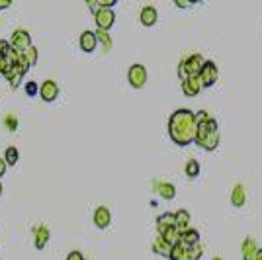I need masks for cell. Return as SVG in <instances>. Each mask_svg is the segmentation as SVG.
<instances>
[{"instance_id": "cell-23", "label": "cell", "mask_w": 262, "mask_h": 260, "mask_svg": "<svg viewBox=\"0 0 262 260\" xmlns=\"http://www.w3.org/2000/svg\"><path fill=\"white\" fill-rule=\"evenodd\" d=\"M22 76H24V74H20V73L16 71V67H12V69H10V71L4 74V78L10 82V86H12V88H18V86H20Z\"/></svg>"}, {"instance_id": "cell-33", "label": "cell", "mask_w": 262, "mask_h": 260, "mask_svg": "<svg viewBox=\"0 0 262 260\" xmlns=\"http://www.w3.org/2000/svg\"><path fill=\"white\" fill-rule=\"evenodd\" d=\"M178 76H180V80H182V82L190 78V73H188V69H186V63H184V61L178 65Z\"/></svg>"}, {"instance_id": "cell-22", "label": "cell", "mask_w": 262, "mask_h": 260, "mask_svg": "<svg viewBox=\"0 0 262 260\" xmlns=\"http://www.w3.org/2000/svg\"><path fill=\"white\" fill-rule=\"evenodd\" d=\"M161 237H163V239H165L168 244H172V246H174V244H178V242H180V237H182V233H180L176 227H170V229H167V231H165Z\"/></svg>"}, {"instance_id": "cell-30", "label": "cell", "mask_w": 262, "mask_h": 260, "mask_svg": "<svg viewBox=\"0 0 262 260\" xmlns=\"http://www.w3.org/2000/svg\"><path fill=\"white\" fill-rule=\"evenodd\" d=\"M24 55H26V59L30 61V65H36V63H37V47H34V45H32V47H30Z\"/></svg>"}, {"instance_id": "cell-20", "label": "cell", "mask_w": 262, "mask_h": 260, "mask_svg": "<svg viewBox=\"0 0 262 260\" xmlns=\"http://www.w3.org/2000/svg\"><path fill=\"white\" fill-rule=\"evenodd\" d=\"M174 217H176V229L180 231V233H184L186 229H190L188 225H190V213L186 211V209H178L176 213H174Z\"/></svg>"}, {"instance_id": "cell-41", "label": "cell", "mask_w": 262, "mask_h": 260, "mask_svg": "<svg viewBox=\"0 0 262 260\" xmlns=\"http://www.w3.org/2000/svg\"><path fill=\"white\" fill-rule=\"evenodd\" d=\"M254 260H262V248H258V254H256V258Z\"/></svg>"}, {"instance_id": "cell-37", "label": "cell", "mask_w": 262, "mask_h": 260, "mask_svg": "<svg viewBox=\"0 0 262 260\" xmlns=\"http://www.w3.org/2000/svg\"><path fill=\"white\" fill-rule=\"evenodd\" d=\"M6 167H8V165H6V161H4L2 157H0V178H2V176L6 174Z\"/></svg>"}, {"instance_id": "cell-43", "label": "cell", "mask_w": 262, "mask_h": 260, "mask_svg": "<svg viewBox=\"0 0 262 260\" xmlns=\"http://www.w3.org/2000/svg\"><path fill=\"white\" fill-rule=\"evenodd\" d=\"M213 260H223V258H219V256H215V258H213Z\"/></svg>"}, {"instance_id": "cell-9", "label": "cell", "mask_w": 262, "mask_h": 260, "mask_svg": "<svg viewBox=\"0 0 262 260\" xmlns=\"http://www.w3.org/2000/svg\"><path fill=\"white\" fill-rule=\"evenodd\" d=\"M94 225L98 227V229H106L108 225H110V221H112V213H110V209L108 207H104V205H100V207H96L94 209Z\"/></svg>"}, {"instance_id": "cell-6", "label": "cell", "mask_w": 262, "mask_h": 260, "mask_svg": "<svg viewBox=\"0 0 262 260\" xmlns=\"http://www.w3.org/2000/svg\"><path fill=\"white\" fill-rule=\"evenodd\" d=\"M184 63H186V69H188L190 76H200V73H202V69H204V65H206V59H204L200 53H194V55L186 57Z\"/></svg>"}, {"instance_id": "cell-34", "label": "cell", "mask_w": 262, "mask_h": 260, "mask_svg": "<svg viewBox=\"0 0 262 260\" xmlns=\"http://www.w3.org/2000/svg\"><path fill=\"white\" fill-rule=\"evenodd\" d=\"M207 119H209V113H207L206 110H200V111H196V123H198V125L206 123Z\"/></svg>"}, {"instance_id": "cell-19", "label": "cell", "mask_w": 262, "mask_h": 260, "mask_svg": "<svg viewBox=\"0 0 262 260\" xmlns=\"http://www.w3.org/2000/svg\"><path fill=\"white\" fill-rule=\"evenodd\" d=\"M157 192H159V196L163 200H174V196H176V188L170 182H159L157 184Z\"/></svg>"}, {"instance_id": "cell-36", "label": "cell", "mask_w": 262, "mask_h": 260, "mask_svg": "<svg viewBox=\"0 0 262 260\" xmlns=\"http://www.w3.org/2000/svg\"><path fill=\"white\" fill-rule=\"evenodd\" d=\"M67 260H84V256H82L80 250H73V252L67 254Z\"/></svg>"}, {"instance_id": "cell-38", "label": "cell", "mask_w": 262, "mask_h": 260, "mask_svg": "<svg viewBox=\"0 0 262 260\" xmlns=\"http://www.w3.org/2000/svg\"><path fill=\"white\" fill-rule=\"evenodd\" d=\"M10 6H12L10 0H0V10H6V8H10Z\"/></svg>"}, {"instance_id": "cell-2", "label": "cell", "mask_w": 262, "mask_h": 260, "mask_svg": "<svg viewBox=\"0 0 262 260\" xmlns=\"http://www.w3.org/2000/svg\"><path fill=\"white\" fill-rule=\"evenodd\" d=\"M127 80L133 88H143L145 82H147V69L141 63L131 65L129 71H127Z\"/></svg>"}, {"instance_id": "cell-17", "label": "cell", "mask_w": 262, "mask_h": 260, "mask_svg": "<svg viewBox=\"0 0 262 260\" xmlns=\"http://www.w3.org/2000/svg\"><path fill=\"white\" fill-rule=\"evenodd\" d=\"M244 202H246V190H244L243 184H237V186L233 188V192H231V204H233L235 207H243Z\"/></svg>"}, {"instance_id": "cell-12", "label": "cell", "mask_w": 262, "mask_h": 260, "mask_svg": "<svg viewBox=\"0 0 262 260\" xmlns=\"http://www.w3.org/2000/svg\"><path fill=\"white\" fill-rule=\"evenodd\" d=\"M34 244H36V248L37 250H41V248H45V244L49 242V229L45 227V225H39V227H36L34 229Z\"/></svg>"}, {"instance_id": "cell-4", "label": "cell", "mask_w": 262, "mask_h": 260, "mask_svg": "<svg viewBox=\"0 0 262 260\" xmlns=\"http://www.w3.org/2000/svg\"><path fill=\"white\" fill-rule=\"evenodd\" d=\"M217 76H219V71H217L215 63H213V61H206V65H204V69H202V73H200V78H202L204 88L213 86V84L217 82Z\"/></svg>"}, {"instance_id": "cell-28", "label": "cell", "mask_w": 262, "mask_h": 260, "mask_svg": "<svg viewBox=\"0 0 262 260\" xmlns=\"http://www.w3.org/2000/svg\"><path fill=\"white\" fill-rule=\"evenodd\" d=\"M14 67H16V71H18V73H20V74H26V73H28V71H30V67H32V65H30V61H28V59H26V55H24V53H22V57H20V59H18V63H16V65H14Z\"/></svg>"}, {"instance_id": "cell-27", "label": "cell", "mask_w": 262, "mask_h": 260, "mask_svg": "<svg viewBox=\"0 0 262 260\" xmlns=\"http://www.w3.org/2000/svg\"><path fill=\"white\" fill-rule=\"evenodd\" d=\"M4 127L8 129V131H16V129H18V117L14 113L4 115Z\"/></svg>"}, {"instance_id": "cell-10", "label": "cell", "mask_w": 262, "mask_h": 260, "mask_svg": "<svg viewBox=\"0 0 262 260\" xmlns=\"http://www.w3.org/2000/svg\"><path fill=\"white\" fill-rule=\"evenodd\" d=\"M204 88V84H202V78L200 76H190L188 80H184L182 82V92L186 94V96H196V94H200V90Z\"/></svg>"}, {"instance_id": "cell-13", "label": "cell", "mask_w": 262, "mask_h": 260, "mask_svg": "<svg viewBox=\"0 0 262 260\" xmlns=\"http://www.w3.org/2000/svg\"><path fill=\"white\" fill-rule=\"evenodd\" d=\"M196 145H200V147L206 149V151H213V149H217V145H219V131H215V133H207L206 137L196 139Z\"/></svg>"}, {"instance_id": "cell-32", "label": "cell", "mask_w": 262, "mask_h": 260, "mask_svg": "<svg viewBox=\"0 0 262 260\" xmlns=\"http://www.w3.org/2000/svg\"><path fill=\"white\" fill-rule=\"evenodd\" d=\"M10 49H12L10 41H6V39H0V57H6V55L10 53Z\"/></svg>"}, {"instance_id": "cell-16", "label": "cell", "mask_w": 262, "mask_h": 260, "mask_svg": "<svg viewBox=\"0 0 262 260\" xmlns=\"http://www.w3.org/2000/svg\"><path fill=\"white\" fill-rule=\"evenodd\" d=\"M153 250H155L159 256H167V258H170L172 244H168V242L159 235V237H155V241H153Z\"/></svg>"}, {"instance_id": "cell-15", "label": "cell", "mask_w": 262, "mask_h": 260, "mask_svg": "<svg viewBox=\"0 0 262 260\" xmlns=\"http://www.w3.org/2000/svg\"><path fill=\"white\" fill-rule=\"evenodd\" d=\"M243 260H254L256 254H258V246H256V241L254 239H244L243 241Z\"/></svg>"}, {"instance_id": "cell-8", "label": "cell", "mask_w": 262, "mask_h": 260, "mask_svg": "<svg viewBox=\"0 0 262 260\" xmlns=\"http://www.w3.org/2000/svg\"><path fill=\"white\" fill-rule=\"evenodd\" d=\"M78 43H80V49H82L84 53H92V51L98 47L96 32H82V34H80Z\"/></svg>"}, {"instance_id": "cell-39", "label": "cell", "mask_w": 262, "mask_h": 260, "mask_svg": "<svg viewBox=\"0 0 262 260\" xmlns=\"http://www.w3.org/2000/svg\"><path fill=\"white\" fill-rule=\"evenodd\" d=\"M174 4H176L178 8H190V6H192L190 2H180V0H176V2H174Z\"/></svg>"}, {"instance_id": "cell-5", "label": "cell", "mask_w": 262, "mask_h": 260, "mask_svg": "<svg viewBox=\"0 0 262 260\" xmlns=\"http://www.w3.org/2000/svg\"><path fill=\"white\" fill-rule=\"evenodd\" d=\"M94 20H96L98 30L108 32V30L113 26V22H115V14H113V10H110V8H100V10L94 14Z\"/></svg>"}, {"instance_id": "cell-21", "label": "cell", "mask_w": 262, "mask_h": 260, "mask_svg": "<svg viewBox=\"0 0 262 260\" xmlns=\"http://www.w3.org/2000/svg\"><path fill=\"white\" fill-rule=\"evenodd\" d=\"M180 242L186 244V246H194V244H200V233L196 229H186L180 237Z\"/></svg>"}, {"instance_id": "cell-7", "label": "cell", "mask_w": 262, "mask_h": 260, "mask_svg": "<svg viewBox=\"0 0 262 260\" xmlns=\"http://www.w3.org/2000/svg\"><path fill=\"white\" fill-rule=\"evenodd\" d=\"M39 96H41L43 102H53V100H57V96H59V86H57V82H55V80H45V82H41V86H39Z\"/></svg>"}, {"instance_id": "cell-42", "label": "cell", "mask_w": 262, "mask_h": 260, "mask_svg": "<svg viewBox=\"0 0 262 260\" xmlns=\"http://www.w3.org/2000/svg\"><path fill=\"white\" fill-rule=\"evenodd\" d=\"M0 196H2V182H0Z\"/></svg>"}, {"instance_id": "cell-14", "label": "cell", "mask_w": 262, "mask_h": 260, "mask_svg": "<svg viewBox=\"0 0 262 260\" xmlns=\"http://www.w3.org/2000/svg\"><path fill=\"white\" fill-rule=\"evenodd\" d=\"M170 227H176V217H174V213H163L159 219H157V231H159V235H163L167 229H170Z\"/></svg>"}, {"instance_id": "cell-3", "label": "cell", "mask_w": 262, "mask_h": 260, "mask_svg": "<svg viewBox=\"0 0 262 260\" xmlns=\"http://www.w3.org/2000/svg\"><path fill=\"white\" fill-rule=\"evenodd\" d=\"M10 45H12L16 51L26 53V51L32 47V37H30V34H28L26 30H16V32L12 34V37H10Z\"/></svg>"}, {"instance_id": "cell-11", "label": "cell", "mask_w": 262, "mask_h": 260, "mask_svg": "<svg viewBox=\"0 0 262 260\" xmlns=\"http://www.w3.org/2000/svg\"><path fill=\"white\" fill-rule=\"evenodd\" d=\"M139 20H141V24L147 26V28L155 26L157 20H159L157 8H155V6H143V8H141V14H139Z\"/></svg>"}, {"instance_id": "cell-29", "label": "cell", "mask_w": 262, "mask_h": 260, "mask_svg": "<svg viewBox=\"0 0 262 260\" xmlns=\"http://www.w3.org/2000/svg\"><path fill=\"white\" fill-rule=\"evenodd\" d=\"M24 92L32 98V96H37V92H39V86H37V82H34V80H30V82H26V86H24Z\"/></svg>"}, {"instance_id": "cell-18", "label": "cell", "mask_w": 262, "mask_h": 260, "mask_svg": "<svg viewBox=\"0 0 262 260\" xmlns=\"http://www.w3.org/2000/svg\"><path fill=\"white\" fill-rule=\"evenodd\" d=\"M170 260H192L190 256V246L178 242L172 246V252H170Z\"/></svg>"}, {"instance_id": "cell-40", "label": "cell", "mask_w": 262, "mask_h": 260, "mask_svg": "<svg viewBox=\"0 0 262 260\" xmlns=\"http://www.w3.org/2000/svg\"><path fill=\"white\" fill-rule=\"evenodd\" d=\"M2 69H4V57H0V74H2Z\"/></svg>"}, {"instance_id": "cell-31", "label": "cell", "mask_w": 262, "mask_h": 260, "mask_svg": "<svg viewBox=\"0 0 262 260\" xmlns=\"http://www.w3.org/2000/svg\"><path fill=\"white\" fill-rule=\"evenodd\" d=\"M202 254H204L202 244H194V246H190V256H192V260H200Z\"/></svg>"}, {"instance_id": "cell-35", "label": "cell", "mask_w": 262, "mask_h": 260, "mask_svg": "<svg viewBox=\"0 0 262 260\" xmlns=\"http://www.w3.org/2000/svg\"><path fill=\"white\" fill-rule=\"evenodd\" d=\"M98 4H100V8H113L115 4H117V0H98Z\"/></svg>"}, {"instance_id": "cell-25", "label": "cell", "mask_w": 262, "mask_h": 260, "mask_svg": "<svg viewBox=\"0 0 262 260\" xmlns=\"http://www.w3.org/2000/svg\"><path fill=\"white\" fill-rule=\"evenodd\" d=\"M4 161H6V165L8 167H12V165H16L18 163V159H20V151L16 149V147H8L6 149V153H4Z\"/></svg>"}, {"instance_id": "cell-24", "label": "cell", "mask_w": 262, "mask_h": 260, "mask_svg": "<svg viewBox=\"0 0 262 260\" xmlns=\"http://www.w3.org/2000/svg\"><path fill=\"white\" fill-rule=\"evenodd\" d=\"M184 172H186V176H188V178H196V176L200 174V163H198L196 159L188 161V163H186V168H184Z\"/></svg>"}, {"instance_id": "cell-26", "label": "cell", "mask_w": 262, "mask_h": 260, "mask_svg": "<svg viewBox=\"0 0 262 260\" xmlns=\"http://www.w3.org/2000/svg\"><path fill=\"white\" fill-rule=\"evenodd\" d=\"M96 37H98L100 45H102L106 51L112 47V37H110V34H108V32H104V30H98V32H96Z\"/></svg>"}, {"instance_id": "cell-1", "label": "cell", "mask_w": 262, "mask_h": 260, "mask_svg": "<svg viewBox=\"0 0 262 260\" xmlns=\"http://www.w3.org/2000/svg\"><path fill=\"white\" fill-rule=\"evenodd\" d=\"M168 135L180 147L196 143V137H198L196 113L192 110H186V108L176 110L168 119Z\"/></svg>"}]
</instances>
